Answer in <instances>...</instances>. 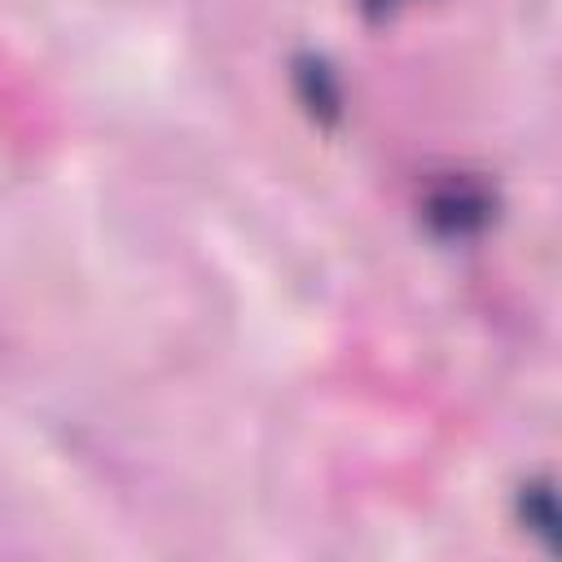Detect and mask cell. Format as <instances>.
Segmentation results:
<instances>
[{
    "mask_svg": "<svg viewBox=\"0 0 562 562\" xmlns=\"http://www.w3.org/2000/svg\"><path fill=\"white\" fill-rule=\"evenodd\" d=\"M492 215H496V198L474 176H443L422 198V220L439 237H474L492 224Z\"/></svg>",
    "mask_w": 562,
    "mask_h": 562,
    "instance_id": "6da1fadb",
    "label": "cell"
},
{
    "mask_svg": "<svg viewBox=\"0 0 562 562\" xmlns=\"http://www.w3.org/2000/svg\"><path fill=\"white\" fill-rule=\"evenodd\" d=\"M391 0H360V9H369V13H382Z\"/></svg>",
    "mask_w": 562,
    "mask_h": 562,
    "instance_id": "3957f363",
    "label": "cell"
},
{
    "mask_svg": "<svg viewBox=\"0 0 562 562\" xmlns=\"http://www.w3.org/2000/svg\"><path fill=\"white\" fill-rule=\"evenodd\" d=\"M294 88H299V97H303V105L316 123H334L342 114V88H338L334 70L321 57H299L294 61Z\"/></svg>",
    "mask_w": 562,
    "mask_h": 562,
    "instance_id": "7a4b0ae2",
    "label": "cell"
}]
</instances>
